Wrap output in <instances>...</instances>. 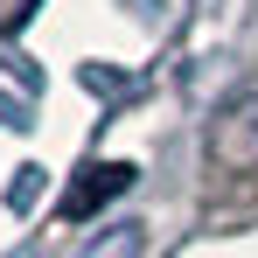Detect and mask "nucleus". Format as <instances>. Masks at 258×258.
<instances>
[{
    "label": "nucleus",
    "instance_id": "1",
    "mask_svg": "<svg viewBox=\"0 0 258 258\" xmlns=\"http://www.w3.org/2000/svg\"><path fill=\"white\" fill-rule=\"evenodd\" d=\"M210 154H216V168H230V174L258 168V84L237 91V98L216 112V126H210Z\"/></svg>",
    "mask_w": 258,
    "mask_h": 258
},
{
    "label": "nucleus",
    "instance_id": "2",
    "mask_svg": "<svg viewBox=\"0 0 258 258\" xmlns=\"http://www.w3.org/2000/svg\"><path fill=\"white\" fill-rule=\"evenodd\" d=\"M140 251H147V230H140L133 216H119V223H105L77 258H140Z\"/></svg>",
    "mask_w": 258,
    "mask_h": 258
},
{
    "label": "nucleus",
    "instance_id": "3",
    "mask_svg": "<svg viewBox=\"0 0 258 258\" xmlns=\"http://www.w3.org/2000/svg\"><path fill=\"white\" fill-rule=\"evenodd\" d=\"M119 188H133V168H126V161H105V168H98V181H84L77 196H63V210L84 216L91 203H105V196H119Z\"/></svg>",
    "mask_w": 258,
    "mask_h": 258
}]
</instances>
